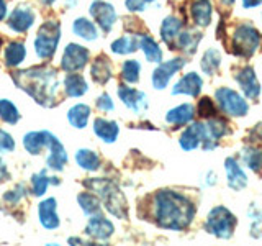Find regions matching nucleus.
<instances>
[{
    "label": "nucleus",
    "instance_id": "nucleus-1",
    "mask_svg": "<svg viewBox=\"0 0 262 246\" xmlns=\"http://www.w3.org/2000/svg\"><path fill=\"white\" fill-rule=\"evenodd\" d=\"M154 220L158 227L172 232H182L195 218V205L184 194L164 189L154 194Z\"/></svg>",
    "mask_w": 262,
    "mask_h": 246
},
{
    "label": "nucleus",
    "instance_id": "nucleus-2",
    "mask_svg": "<svg viewBox=\"0 0 262 246\" xmlns=\"http://www.w3.org/2000/svg\"><path fill=\"white\" fill-rule=\"evenodd\" d=\"M13 82L45 107H53L57 100V72L51 68L18 71L13 74Z\"/></svg>",
    "mask_w": 262,
    "mask_h": 246
},
{
    "label": "nucleus",
    "instance_id": "nucleus-3",
    "mask_svg": "<svg viewBox=\"0 0 262 246\" xmlns=\"http://www.w3.org/2000/svg\"><path fill=\"white\" fill-rule=\"evenodd\" d=\"M84 184L92 187L94 191L102 197L106 210H108L112 215L118 217V218L128 217L126 202L123 199V195L120 192V189L117 187V184H113L108 179H89Z\"/></svg>",
    "mask_w": 262,
    "mask_h": 246
},
{
    "label": "nucleus",
    "instance_id": "nucleus-4",
    "mask_svg": "<svg viewBox=\"0 0 262 246\" xmlns=\"http://www.w3.org/2000/svg\"><path fill=\"white\" fill-rule=\"evenodd\" d=\"M260 46V33L251 23H239L231 35V48L237 57H249L257 51Z\"/></svg>",
    "mask_w": 262,
    "mask_h": 246
},
{
    "label": "nucleus",
    "instance_id": "nucleus-5",
    "mask_svg": "<svg viewBox=\"0 0 262 246\" xmlns=\"http://www.w3.org/2000/svg\"><path fill=\"white\" fill-rule=\"evenodd\" d=\"M237 220L223 205H218V207L211 209L207 221H205V230L210 235H215L216 238H221V240H229L234 233Z\"/></svg>",
    "mask_w": 262,
    "mask_h": 246
},
{
    "label": "nucleus",
    "instance_id": "nucleus-6",
    "mask_svg": "<svg viewBox=\"0 0 262 246\" xmlns=\"http://www.w3.org/2000/svg\"><path fill=\"white\" fill-rule=\"evenodd\" d=\"M59 38H61V27L57 22L49 20L41 25L35 39V51L41 59H51L56 53Z\"/></svg>",
    "mask_w": 262,
    "mask_h": 246
},
{
    "label": "nucleus",
    "instance_id": "nucleus-7",
    "mask_svg": "<svg viewBox=\"0 0 262 246\" xmlns=\"http://www.w3.org/2000/svg\"><path fill=\"white\" fill-rule=\"evenodd\" d=\"M179 145L184 151H193L200 146L205 151L215 150L216 148V141L208 138L207 127L203 123H192L190 127H187L179 138Z\"/></svg>",
    "mask_w": 262,
    "mask_h": 246
},
{
    "label": "nucleus",
    "instance_id": "nucleus-8",
    "mask_svg": "<svg viewBox=\"0 0 262 246\" xmlns=\"http://www.w3.org/2000/svg\"><path fill=\"white\" fill-rule=\"evenodd\" d=\"M215 98L221 112H225L229 117H244V115L249 112V105L246 102V98L229 87L216 89Z\"/></svg>",
    "mask_w": 262,
    "mask_h": 246
},
{
    "label": "nucleus",
    "instance_id": "nucleus-9",
    "mask_svg": "<svg viewBox=\"0 0 262 246\" xmlns=\"http://www.w3.org/2000/svg\"><path fill=\"white\" fill-rule=\"evenodd\" d=\"M187 59L185 57H172L169 61H164V63H159V66L152 71V86L154 89L158 90H162L166 89L167 84L170 82V79L176 76V74L184 69Z\"/></svg>",
    "mask_w": 262,
    "mask_h": 246
},
{
    "label": "nucleus",
    "instance_id": "nucleus-10",
    "mask_svg": "<svg viewBox=\"0 0 262 246\" xmlns=\"http://www.w3.org/2000/svg\"><path fill=\"white\" fill-rule=\"evenodd\" d=\"M89 57H90V53L85 46L71 43L64 49V54H62V59H61V68L66 72L82 71L87 66Z\"/></svg>",
    "mask_w": 262,
    "mask_h": 246
},
{
    "label": "nucleus",
    "instance_id": "nucleus-11",
    "mask_svg": "<svg viewBox=\"0 0 262 246\" xmlns=\"http://www.w3.org/2000/svg\"><path fill=\"white\" fill-rule=\"evenodd\" d=\"M90 15L105 33L112 31L115 22H117V12H115L113 5L103 2V0H94L90 5Z\"/></svg>",
    "mask_w": 262,
    "mask_h": 246
},
{
    "label": "nucleus",
    "instance_id": "nucleus-12",
    "mask_svg": "<svg viewBox=\"0 0 262 246\" xmlns=\"http://www.w3.org/2000/svg\"><path fill=\"white\" fill-rule=\"evenodd\" d=\"M234 79L239 84L243 94L248 98H251V100H256L260 95V84L257 80L256 71L251 66H244V68L237 69V72L234 74Z\"/></svg>",
    "mask_w": 262,
    "mask_h": 246
},
{
    "label": "nucleus",
    "instance_id": "nucleus-13",
    "mask_svg": "<svg viewBox=\"0 0 262 246\" xmlns=\"http://www.w3.org/2000/svg\"><path fill=\"white\" fill-rule=\"evenodd\" d=\"M117 94L121 98V102L125 104L129 110H133L138 115H141L147 109V95L141 92V90L120 84L117 89Z\"/></svg>",
    "mask_w": 262,
    "mask_h": 246
},
{
    "label": "nucleus",
    "instance_id": "nucleus-14",
    "mask_svg": "<svg viewBox=\"0 0 262 246\" xmlns=\"http://www.w3.org/2000/svg\"><path fill=\"white\" fill-rule=\"evenodd\" d=\"M203 87V79L196 72H187L180 77L174 87H172V95H188V97H199Z\"/></svg>",
    "mask_w": 262,
    "mask_h": 246
},
{
    "label": "nucleus",
    "instance_id": "nucleus-15",
    "mask_svg": "<svg viewBox=\"0 0 262 246\" xmlns=\"http://www.w3.org/2000/svg\"><path fill=\"white\" fill-rule=\"evenodd\" d=\"M33 22H35V12L31 10L28 5H20L8 16V27L15 33H25L31 28Z\"/></svg>",
    "mask_w": 262,
    "mask_h": 246
},
{
    "label": "nucleus",
    "instance_id": "nucleus-16",
    "mask_svg": "<svg viewBox=\"0 0 262 246\" xmlns=\"http://www.w3.org/2000/svg\"><path fill=\"white\" fill-rule=\"evenodd\" d=\"M85 233L89 236L95 238V240L105 241L113 235V225L108 218H105L102 213H97V215H92V218L89 220Z\"/></svg>",
    "mask_w": 262,
    "mask_h": 246
},
{
    "label": "nucleus",
    "instance_id": "nucleus-17",
    "mask_svg": "<svg viewBox=\"0 0 262 246\" xmlns=\"http://www.w3.org/2000/svg\"><path fill=\"white\" fill-rule=\"evenodd\" d=\"M225 169L228 177V186L234 189V191H243L248 186V176L244 174L239 162L236 158H226L225 159Z\"/></svg>",
    "mask_w": 262,
    "mask_h": 246
},
{
    "label": "nucleus",
    "instance_id": "nucleus-18",
    "mask_svg": "<svg viewBox=\"0 0 262 246\" xmlns=\"http://www.w3.org/2000/svg\"><path fill=\"white\" fill-rule=\"evenodd\" d=\"M182 28H184V22L180 18H177L174 15L166 16V18L162 20L161 28H159V35H161L162 43L167 46H174L176 39L180 35Z\"/></svg>",
    "mask_w": 262,
    "mask_h": 246
},
{
    "label": "nucleus",
    "instance_id": "nucleus-19",
    "mask_svg": "<svg viewBox=\"0 0 262 246\" xmlns=\"http://www.w3.org/2000/svg\"><path fill=\"white\" fill-rule=\"evenodd\" d=\"M190 15L196 27L205 28L211 23L213 2L211 0H193L190 5Z\"/></svg>",
    "mask_w": 262,
    "mask_h": 246
},
{
    "label": "nucleus",
    "instance_id": "nucleus-20",
    "mask_svg": "<svg viewBox=\"0 0 262 246\" xmlns=\"http://www.w3.org/2000/svg\"><path fill=\"white\" fill-rule=\"evenodd\" d=\"M51 136H53V133H49V131H46V130H43V131H31V133L25 135L23 146H25V150H27L31 156H36V154H39L41 151H43L45 148L49 146Z\"/></svg>",
    "mask_w": 262,
    "mask_h": 246
},
{
    "label": "nucleus",
    "instance_id": "nucleus-21",
    "mask_svg": "<svg viewBox=\"0 0 262 246\" xmlns=\"http://www.w3.org/2000/svg\"><path fill=\"white\" fill-rule=\"evenodd\" d=\"M48 150H49V156L46 159L48 168L53 169V171H62L66 162H68V153H66L62 143L54 135L51 136V141H49Z\"/></svg>",
    "mask_w": 262,
    "mask_h": 246
},
{
    "label": "nucleus",
    "instance_id": "nucleus-22",
    "mask_svg": "<svg viewBox=\"0 0 262 246\" xmlns=\"http://www.w3.org/2000/svg\"><path fill=\"white\" fill-rule=\"evenodd\" d=\"M195 117V109L192 104H182L176 107V109H170L166 113V121L169 125H174V127H184L188 125V123L193 121Z\"/></svg>",
    "mask_w": 262,
    "mask_h": 246
},
{
    "label": "nucleus",
    "instance_id": "nucleus-23",
    "mask_svg": "<svg viewBox=\"0 0 262 246\" xmlns=\"http://www.w3.org/2000/svg\"><path fill=\"white\" fill-rule=\"evenodd\" d=\"M38 217L41 225L48 230H54L59 227V217L56 212V199H46L38 205Z\"/></svg>",
    "mask_w": 262,
    "mask_h": 246
},
{
    "label": "nucleus",
    "instance_id": "nucleus-24",
    "mask_svg": "<svg viewBox=\"0 0 262 246\" xmlns=\"http://www.w3.org/2000/svg\"><path fill=\"white\" fill-rule=\"evenodd\" d=\"M202 41V33L199 30H192V28H187L180 31V35L177 36L174 46L177 49H182V51L188 56H192L196 53V46Z\"/></svg>",
    "mask_w": 262,
    "mask_h": 246
},
{
    "label": "nucleus",
    "instance_id": "nucleus-25",
    "mask_svg": "<svg viewBox=\"0 0 262 246\" xmlns=\"http://www.w3.org/2000/svg\"><path fill=\"white\" fill-rule=\"evenodd\" d=\"M90 76H92V79L97 82V84H106L112 76H113V71H112V63L106 56H98L95 57V61L92 63V66H90Z\"/></svg>",
    "mask_w": 262,
    "mask_h": 246
},
{
    "label": "nucleus",
    "instance_id": "nucleus-26",
    "mask_svg": "<svg viewBox=\"0 0 262 246\" xmlns=\"http://www.w3.org/2000/svg\"><path fill=\"white\" fill-rule=\"evenodd\" d=\"M94 133L105 143H115V139L118 138V133H120L118 123L113 120H106V118H95Z\"/></svg>",
    "mask_w": 262,
    "mask_h": 246
},
{
    "label": "nucleus",
    "instance_id": "nucleus-27",
    "mask_svg": "<svg viewBox=\"0 0 262 246\" xmlns=\"http://www.w3.org/2000/svg\"><path fill=\"white\" fill-rule=\"evenodd\" d=\"M139 48H141L144 57L149 63H158L159 64L162 61V49L158 45V41H156L151 35L144 33V35L139 36Z\"/></svg>",
    "mask_w": 262,
    "mask_h": 246
},
{
    "label": "nucleus",
    "instance_id": "nucleus-28",
    "mask_svg": "<svg viewBox=\"0 0 262 246\" xmlns=\"http://www.w3.org/2000/svg\"><path fill=\"white\" fill-rule=\"evenodd\" d=\"M89 90L85 79L76 72H69L64 79V92L69 97H82Z\"/></svg>",
    "mask_w": 262,
    "mask_h": 246
},
{
    "label": "nucleus",
    "instance_id": "nucleus-29",
    "mask_svg": "<svg viewBox=\"0 0 262 246\" xmlns=\"http://www.w3.org/2000/svg\"><path fill=\"white\" fill-rule=\"evenodd\" d=\"M139 36L138 33H129L123 35L112 43V53L115 54H131L139 48Z\"/></svg>",
    "mask_w": 262,
    "mask_h": 246
},
{
    "label": "nucleus",
    "instance_id": "nucleus-30",
    "mask_svg": "<svg viewBox=\"0 0 262 246\" xmlns=\"http://www.w3.org/2000/svg\"><path fill=\"white\" fill-rule=\"evenodd\" d=\"M220 64H221V53L216 48H208L207 51L203 53L202 61H200V68H202L203 74H207V76H215Z\"/></svg>",
    "mask_w": 262,
    "mask_h": 246
},
{
    "label": "nucleus",
    "instance_id": "nucleus-31",
    "mask_svg": "<svg viewBox=\"0 0 262 246\" xmlns=\"http://www.w3.org/2000/svg\"><path fill=\"white\" fill-rule=\"evenodd\" d=\"M90 118V107L85 104H77L69 109L68 120L74 128H85Z\"/></svg>",
    "mask_w": 262,
    "mask_h": 246
},
{
    "label": "nucleus",
    "instance_id": "nucleus-32",
    "mask_svg": "<svg viewBox=\"0 0 262 246\" xmlns=\"http://www.w3.org/2000/svg\"><path fill=\"white\" fill-rule=\"evenodd\" d=\"M72 31L74 35H77L80 38H84L87 41H94L98 38V28L94 22H90L87 18H77L72 23Z\"/></svg>",
    "mask_w": 262,
    "mask_h": 246
},
{
    "label": "nucleus",
    "instance_id": "nucleus-33",
    "mask_svg": "<svg viewBox=\"0 0 262 246\" xmlns=\"http://www.w3.org/2000/svg\"><path fill=\"white\" fill-rule=\"evenodd\" d=\"M25 56H27V48H25L23 43L13 41V43L7 45V48H5V64L8 66V68H15V66L21 64Z\"/></svg>",
    "mask_w": 262,
    "mask_h": 246
},
{
    "label": "nucleus",
    "instance_id": "nucleus-34",
    "mask_svg": "<svg viewBox=\"0 0 262 246\" xmlns=\"http://www.w3.org/2000/svg\"><path fill=\"white\" fill-rule=\"evenodd\" d=\"M205 127H207L208 138L213 139V141H220L221 138L226 136V135L229 133L226 120L218 118V117H211V118H208V121L205 123Z\"/></svg>",
    "mask_w": 262,
    "mask_h": 246
},
{
    "label": "nucleus",
    "instance_id": "nucleus-35",
    "mask_svg": "<svg viewBox=\"0 0 262 246\" xmlns=\"http://www.w3.org/2000/svg\"><path fill=\"white\" fill-rule=\"evenodd\" d=\"M76 162L85 171H97L100 168V158L92 150H79L76 153Z\"/></svg>",
    "mask_w": 262,
    "mask_h": 246
},
{
    "label": "nucleus",
    "instance_id": "nucleus-36",
    "mask_svg": "<svg viewBox=\"0 0 262 246\" xmlns=\"http://www.w3.org/2000/svg\"><path fill=\"white\" fill-rule=\"evenodd\" d=\"M49 184H56L57 186V184H59V180H57V177H48L46 171H39L38 174H35L31 177V192H33V195H36V197L45 195Z\"/></svg>",
    "mask_w": 262,
    "mask_h": 246
},
{
    "label": "nucleus",
    "instance_id": "nucleus-37",
    "mask_svg": "<svg viewBox=\"0 0 262 246\" xmlns=\"http://www.w3.org/2000/svg\"><path fill=\"white\" fill-rule=\"evenodd\" d=\"M243 161L252 172L262 171V150L254 146H246L243 150Z\"/></svg>",
    "mask_w": 262,
    "mask_h": 246
},
{
    "label": "nucleus",
    "instance_id": "nucleus-38",
    "mask_svg": "<svg viewBox=\"0 0 262 246\" xmlns=\"http://www.w3.org/2000/svg\"><path fill=\"white\" fill-rule=\"evenodd\" d=\"M77 202L80 205V209L84 210L85 215H97V213H102V207H100V200L97 199L94 194L89 192H82L77 195Z\"/></svg>",
    "mask_w": 262,
    "mask_h": 246
},
{
    "label": "nucleus",
    "instance_id": "nucleus-39",
    "mask_svg": "<svg viewBox=\"0 0 262 246\" xmlns=\"http://www.w3.org/2000/svg\"><path fill=\"white\" fill-rule=\"evenodd\" d=\"M139 72H141V64L136 59H128L121 64V77L128 84H136L139 80Z\"/></svg>",
    "mask_w": 262,
    "mask_h": 246
},
{
    "label": "nucleus",
    "instance_id": "nucleus-40",
    "mask_svg": "<svg viewBox=\"0 0 262 246\" xmlns=\"http://www.w3.org/2000/svg\"><path fill=\"white\" fill-rule=\"evenodd\" d=\"M0 118L5 123H10V125H15L20 120V113L16 110V107L7 98H0Z\"/></svg>",
    "mask_w": 262,
    "mask_h": 246
},
{
    "label": "nucleus",
    "instance_id": "nucleus-41",
    "mask_svg": "<svg viewBox=\"0 0 262 246\" xmlns=\"http://www.w3.org/2000/svg\"><path fill=\"white\" fill-rule=\"evenodd\" d=\"M215 113H216V109H215V105H213V100L208 97H203L200 98V102H199V115L203 118H211V117H215Z\"/></svg>",
    "mask_w": 262,
    "mask_h": 246
},
{
    "label": "nucleus",
    "instance_id": "nucleus-42",
    "mask_svg": "<svg viewBox=\"0 0 262 246\" xmlns=\"http://www.w3.org/2000/svg\"><path fill=\"white\" fill-rule=\"evenodd\" d=\"M25 192H27V189H25V187L20 184V186H16V187L13 189V191H8V192L4 195V200H5L7 203H10V205H15L16 202H20V200L23 199Z\"/></svg>",
    "mask_w": 262,
    "mask_h": 246
},
{
    "label": "nucleus",
    "instance_id": "nucleus-43",
    "mask_svg": "<svg viewBox=\"0 0 262 246\" xmlns=\"http://www.w3.org/2000/svg\"><path fill=\"white\" fill-rule=\"evenodd\" d=\"M13 150H15L13 138L8 135L5 130L0 128V153H10Z\"/></svg>",
    "mask_w": 262,
    "mask_h": 246
},
{
    "label": "nucleus",
    "instance_id": "nucleus-44",
    "mask_svg": "<svg viewBox=\"0 0 262 246\" xmlns=\"http://www.w3.org/2000/svg\"><path fill=\"white\" fill-rule=\"evenodd\" d=\"M97 109L102 110V112H112L115 109L112 97L108 94H102L100 97L97 98Z\"/></svg>",
    "mask_w": 262,
    "mask_h": 246
},
{
    "label": "nucleus",
    "instance_id": "nucleus-45",
    "mask_svg": "<svg viewBox=\"0 0 262 246\" xmlns=\"http://www.w3.org/2000/svg\"><path fill=\"white\" fill-rule=\"evenodd\" d=\"M125 7L128 8L131 13H139V12H144L146 2H143V0H126Z\"/></svg>",
    "mask_w": 262,
    "mask_h": 246
},
{
    "label": "nucleus",
    "instance_id": "nucleus-46",
    "mask_svg": "<svg viewBox=\"0 0 262 246\" xmlns=\"http://www.w3.org/2000/svg\"><path fill=\"white\" fill-rule=\"evenodd\" d=\"M8 179H10V172H8L5 162L0 159V182H7Z\"/></svg>",
    "mask_w": 262,
    "mask_h": 246
},
{
    "label": "nucleus",
    "instance_id": "nucleus-47",
    "mask_svg": "<svg viewBox=\"0 0 262 246\" xmlns=\"http://www.w3.org/2000/svg\"><path fill=\"white\" fill-rule=\"evenodd\" d=\"M262 5V0H243V7L244 8H254Z\"/></svg>",
    "mask_w": 262,
    "mask_h": 246
},
{
    "label": "nucleus",
    "instance_id": "nucleus-48",
    "mask_svg": "<svg viewBox=\"0 0 262 246\" xmlns=\"http://www.w3.org/2000/svg\"><path fill=\"white\" fill-rule=\"evenodd\" d=\"M252 138H256V141H262V123H259L256 130L252 131Z\"/></svg>",
    "mask_w": 262,
    "mask_h": 246
},
{
    "label": "nucleus",
    "instance_id": "nucleus-49",
    "mask_svg": "<svg viewBox=\"0 0 262 246\" xmlns=\"http://www.w3.org/2000/svg\"><path fill=\"white\" fill-rule=\"evenodd\" d=\"M5 15H7V4L5 0H0V22L5 18Z\"/></svg>",
    "mask_w": 262,
    "mask_h": 246
},
{
    "label": "nucleus",
    "instance_id": "nucleus-50",
    "mask_svg": "<svg viewBox=\"0 0 262 246\" xmlns=\"http://www.w3.org/2000/svg\"><path fill=\"white\" fill-rule=\"evenodd\" d=\"M221 2H223L225 5H228V7H231L234 4V0H221Z\"/></svg>",
    "mask_w": 262,
    "mask_h": 246
},
{
    "label": "nucleus",
    "instance_id": "nucleus-51",
    "mask_svg": "<svg viewBox=\"0 0 262 246\" xmlns=\"http://www.w3.org/2000/svg\"><path fill=\"white\" fill-rule=\"evenodd\" d=\"M41 2H43L45 5H53V2H54V0H41Z\"/></svg>",
    "mask_w": 262,
    "mask_h": 246
},
{
    "label": "nucleus",
    "instance_id": "nucleus-52",
    "mask_svg": "<svg viewBox=\"0 0 262 246\" xmlns=\"http://www.w3.org/2000/svg\"><path fill=\"white\" fill-rule=\"evenodd\" d=\"M143 2H146V4H152V2H156V0H143Z\"/></svg>",
    "mask_w": 262,
    "mask_h": 246
},
{
    "label": "nucleus",
    "instance_id": "nucleus-53",
    "mask_svg": "<svg viewBox=\"0 0 262 246\" xmlns=\"http://www.w3.org/2000/svg\"><path fill=\"white\" fill-rule=\"evenodd\" d=\"M260 16H262V13H260Z\"/></svg>",
    "mask_w": 262,
    "mask_h": 246
}]
</instances>
